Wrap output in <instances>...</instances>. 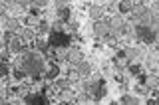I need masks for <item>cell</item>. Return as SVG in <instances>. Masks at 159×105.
Returning <instances> with one entry per match:
<instances>
[{"label": "cell", "mask_w": 159, "mask_h": 105, "mask_svg": "<svg viewBox=\"0 0 159 105\" xmlns=\"http://www.w3.org/2000/svg\"><path fill=\"white\" fill-rule=\"evenodd\" d=\"M50 28H52V26H50L46 20H40V24H38V34H46Z\"/></svg>", "instance_id": "22"}, {"label": "cell", "mask_w": 159, "mask_h": 105, "mask_svg": "<svg viewBox=\"0 0 159 105\" xmlns=\"http://www.w3.org/2000/svg\"><path fill=\"white\" fill-rule=\"evenodd\" d=\"M117 8H119L121 14H129V12H133V2H131V0H121Z\"/></svg>", "instance_id": "14"}, {"label": "cell", "mask_w": 159, "mask_h": 105, "mask_svg": "<svg viewBox=\"0 0 159 105\" xmlns=\"http://www.w3.org/2000/svg\"><path fill=\"white\" fill-rule=\"evenodd\" d=\"M18 2H22L24 6H26V4H28V2H32V0H18Z\"/></svg>", "instance_id": "33"}, {"label": "cell", "mask_w": 159, "mask_h": 105, "mask_svg": "<svg viewBox=\"0 0 159 105\" xmlns=\"http://www.w3.org/2000/svg\"><path fill=\"white\" fill-rule=\"evenodd\" d=\"M107 34H109V24L107 22H102V20L93 22V36L96 38H106Z\"/></svg>", "instance_id": "8"}, {"label": "cell", "mask_w": 159, "mask_h": 105, "mask_svg": "<svg viewBox=\"0 0 159 105\" xmlns=\"http://www.w3.org/2000/svg\"><path fill=\"white\" fill-rule=\"evenodd\" d=\"M20 32H22V38H24V40H34V36H36V34H34V30H30V28L20 30Z\"/></svg>", "instance_id": "23"}, {"label": "cell", "mask_w": 159, "mask_h": 105, "mask_svg": "<svg viewBox=\"0 0 159 105\" xmlns=\"http://www.w3.org/2000/svg\"><path fill=\"white\" fill-rule=\"evenodd\" d=\"M107 24H109V28H113V30H121V28H123V20L119 18V16L109 18V20H107Z\"/></svg>", "instance_id": "16"}, {"label": "cell", "mask_w": 159, "mask_h": 105, "mask_svg": "<svg viewBox=\"0 0 159 105\" xmlns=\"http://www.w3.org/2000/svg\"><path fill=\"white\" fill-rule=\"evenodd\" d=\"M147 103H149V105H159V97H155V99H149Z\"/></svg>", "instance_id": "31"}, {"label": "cell", "mask_w": 159, "mask_h": 105, "mask_svg": "<svg viewBox=\"0 0 159 105\" xmlns=\"http://www.w3.org/2000/svg\"><path fill=\"white\" fill-rule=\"evenodd\" d=\"M133 32H135V36L141 40V42H145V44H153V42H155V30H151L149 26L137 24V28L133 30Z\"/></svg>", "instance_id": "5"}, {"label": "cell", "mask_w": 159, "mask_h": 105, "mask_svg": "<svg viewBox=\"0 0 159 105\" xmlns=\"http://www.w3.org/2000/svg\"><path fill=\"white\" fill-rule=\"evenodd\" d=\"M58 76H60V68L56 63H52L50 69L46 72V81H54V79H58Z\"/></svg>", "instance_id": "11"}, {"label": "cell", "mask_w": 159, "mask_h": 105, "mask_svg": "<svg viewBox=\"0 0 159 105\" xmlns=\"http://www.w3.org/2000/svg\"><path fill=\"white\" fill-rule=\"evenodd\" d=\"M155 42L159 44V28H155Z\"/></svg>", "instance_id": "32"}, {"label": "cell", "mask_w": 159, "mask_h": 105, "mask_svg": "<svg viewBox=\"0 0 159 105\" xmlns=\"http://www.w3.org/2000/svg\"><path fill=\"white\" fill-rule=\"evenodd\" d=\"M133 2H135V6H137V4H141V2H143V0H133Z\"/></svg>", "instance_id": "34"}, {"label": "cell", "mask_w": 159, "mask_h": 105, "mask_svg": "<svg viewBox=\"0 0 159 105\" xmlns=\"http://www.w3.org/2000/svg\"><path fill=\"white\" fill-rule=\"evenodd\" d=\"M4 44H6V48H8L12 54L24 52V42H22V38L16 36L14 32H8V30H6V34H4Z\"/></svg>", "instance_id": "2"}, {"label": "cell", "mask_w": 159, "mask_h": 105, "mask_svg": "<svg viewBox=\"0 0 159 105\" xmlns=\"http://www.w3.org/2000/svg\"><path fill=\"white\" fill-rule=\"evenodd\" d=\"M70 83H72V81H70L68 77H60V79H56V89H58V91H64V89L70 87Z\"/></svg>", "instance_id": "19"}, {"label": "cell", "mask_w": 159, "mask_h": 105, "mask_svg": "<svg viewBox=\"0 0 159 105\" xmlns=\"http://www.w3.org/2000/svg\"><path fill=\"white\" fill-rule=\"evenodd\" d=\"M4 24H6V30L8 32H20V22L16 18H4Z\"/></svg>", "instance_id": "10"}, {"label": "cell", "mask_w": 159, "mask_h": 105, "mask_svg": "<svg viewBox=\"0 0 159 105\" xmlns=\"http://www.w3.org/2000/svg\"><path fill=\"white\" fill-rule=\"evenodd\" d=\"M68 44H70V36L64 34L62 30H54V32L50 34V46L58 48V46H68Z\"/></svg>", "instance_id": "6"}, {"label": "cell", "mask_w": 159, "mask_h": 105, "mask_svg": "<svg viewBox=\"0 0 159 105\" xmlns=\"http://www.w3.org/2000/svg\"><path fill=\"white\" fill-rule=\"evenodd\" d=\"M66 59H68L70 63H74V66H78V63L84 59L82 50H80V48H74V46H70V48H68V56H66Z\"/></svg>", "instance_id": "7"}, {"label": "cell", "mask_w": 159, "mask_h": 105, "mask_svg": "<svg viewBox=\"0 0 159 105\" xmlns=\"http://www.w3.org/2000/svg\"><path fill=\"white\" fill-rule=\"evenodd\" d=\"M78 72H80V76H84V77H88V76H89V73H92V66H89V63H88V62H84V59H82V62H80V63H78Z\"/></svg>", "instance_id": "13"}, {"label": "cell", "mask_w": 159, "mask_h": 105, "mask_svg": "<svg viewBox=\"0 0 159 105\" xmlns=\"http://www.w3.org/2000/svg\"><path fill=\"white\" fill-rule=\"evenodd\" d=\"M133 18H137L139 24H143V26H151L153 12L147 6H143V4H137V6H133Z\"/></svg>", "instance_id": "3"}, {"label": "cell", "mask_w": 159, "mask_h": 105, "mask_svg": "<svg viewBox=\"0 0 159 105\" xmlns=\"http://www.w3.org/2000/svg\"><path fill=\"white\" fill-rule=\"evenodd\" d=\"M116 81H117V83H123L125 79H123V76H121V73H117V76H116Z\"/></svg>", "instance_id": "30"}, {"label": "cell", "mask_w": 159, "mask_h": 105, "mask_svg": "<svg viewBox=\"0 0 159 105\" xmlns=\"http://www.w3.org/2000/svg\"><path fill=\"white\" fill-rule=\"evenodd\" d=\"M125 54H127V58H129V59H131V58H137V56H139V52H137L135 48H127V50H125Z\"/></svg>", "instance_id": "28"}, {"label": "cell", "mask_w": 159, "mask_h": 105, "mask_svg": "<svg viewBox=\"0 0 159 105\" xmlns=\"http://www.w3.org/2000/svg\"><path fill=\"white\" fill-rule=\"evenodd\" d=\"M119 101H121L123 105H137V103H139V99H137V97H133V95H123L121 99H119Z\"/></svg>", "instance_id": "20"}, {"label": "cell", "mask_w": 159, "mask_h": 105, "mask_svg": "<svg viewBox=\"0 0 159 105\" xmlns=\"http://www.w3.org/2000/svg\"><path fill=\"white\" fill-rule=\"evenodd\" d=\"M22 68L28 72V76L30 77H34L38 81V76L42 73V69H44V59L38 56L36 52H24V56H22Z\"/></svg>", "instance_id": "1"}, {"label": "cell", "mask_w": 159, "mask_h": 105, "mask_svg": "<svg viewBox=\"0 0 159 105\" xmlns=\"http://www.w3.org/2000/svg\"><path fill=\"white\" fill-rule=\"evenodd\" d=\"M113 63H116V68H119V69L127 68V63H129V58H127L125 50H119V52H117V56H116V59H113Z\"/></svg>", "instance_id": "9"}, {"label": "cell", "mask_w": 159, "mask_h": 105, "mask_svg": "<svg viewBox=\"0 0 159 105\" xmlns=\"http://www.w3.org/2000/svg\"><path fill=\"white\" fill-rule=\"evenodd\" d=\"M135 93H139V95H147V93H149V87L145 85V83H139V85L135 87Z\"/></svg>", "instance_id": "24"}, {"label": "cell", "mask_w": 159, "mask_h": 105, "mask_svg": "<svg viewBox=\"0 0 159 105\" xmlns=\"http://www.w3.org/2000/svg\"><path fill=\"white\" fill-rule=\"evenodd\" d=\"M46 4H48V0H32V6H38V8L46 6Z\"/></svg>", "instance_id": "29"}, {"label": "cell", "mask_w": 159, "mask_h": 105, "mask_svg": "<svg viewBox=\"0 0 159 105\" xmlns=\"http://www.w3.org/2000/svg\"><path fill=\"white\" fill-rule=\"evenodd\" d=\"M42 95V93H40ZM40 95H26L24 101L26 103H48V97H40Z\"/></svg>", "instance_id": "17"}, {"label": "cell", "mask_w": 159, "mask_h": 105, "mask_svg": "<svg viewBox=\"0 0 159 105\" xmlns=\"http://www.w3.org/2000/svg\"><path fill=\"white\" fill-rule=\"evenodd\" d=\"M58 20H60V22H68V20H70V10L66 6L58 8Z\"/></svg>", "instance_id": "18"}, {"label": "cell", "mask_w": 159, "mask_h": 105, "mask_svg": "<svg viewBox=\"0 0 159 105\" xmlns=\"http://www.w3.org/2000/svg\"><path fill=\"white\" fill-rule=\"evenodd\" d=\"M145 85H147L149 89H159V76H147Z\"/></svg>", "instance_id": "15"}, {"label": "cell", "mask_w": 159, "mask_h": 105, "mask_svg": "<svg viewBox=\"0 0 159 105\" xmlns=\"http://www.w3.org/2000/svg\"><path fill=\"white\" fill-rule=\"evenodd\" d=\"M6 6H8L10 10H14V12H16V10H20V8L24 6V4H22V2H14V0H8V2H6Z\"/></svg>", "instance_id": "25"}, {"label": "cell", "mask_w": 159, "mask_h": 105, "mask_svg": "<svg viewBox=\"0 0 159 105\" xmlns=\"http://www.w3.org/2000/svg\"><path fill=\"white\" fill-rule=\"evenodd\" d=\"M86 93L89 95V99H102L106 95V83H103V79H98V81H89L86 85Z\"/></svg>", "instance_id": "4"}, {"label": "cell", "mask_w": 159, "mask_h": 105, "mask_svg": "<svg viewBox=\"0 0 159 105\" xmlns=\"http://www.w3.org/2000/svg\"><path fill=\"white\" fill-rule=\"evenodd\" d=\"M36 16H38V14H32V12H30L28 16H26V24H28V26H34V24L38 22V18H36Z\"/></svg>", "instance_id": "26"}, {"label": "cell", "mask_w": 159, "mask_h": 105, "mask_svg": "<svg viewBox=\"0 0 159 105\" xmlns=\"http://www.w3.org/2000/svg\"><path fill=\"white\" fill-rule=\"evenodd\" d=\"M66 77H68V79H70V81H72V83H76V81H80V72H78V68H76V69H70Z\"/></svg>", "instance_id": "21"}, {"label": "cell", "mask_w": 159, "mask_h": 105, "mask_svg": "<svg viewBox=\"0 0 159 105\" xmlns=\"http://www.w3.org/2000/svg\"><path fill=\"white\" fill-rule=\"evenodd\" d=\"M102 16H103V8L102 6H92V8H89V18H92L93 22L102 20Z\"/></svg>", "instance_id": "12"}, {"label": "cell", "mask_w": 159, "mask_h": 105, "mask_svg": "<svg viewBox=\"0 0 159 105\" xmlns=\"http://www.w3.org/2000/svg\"><path fill=\"white\" fill-rule=\"evenodd\" d=\"M129 72H131L133 76H139V73H141V66H139V63H131V66H129Z\"/></svg>", "instance_id": "27"}]
</instances>
